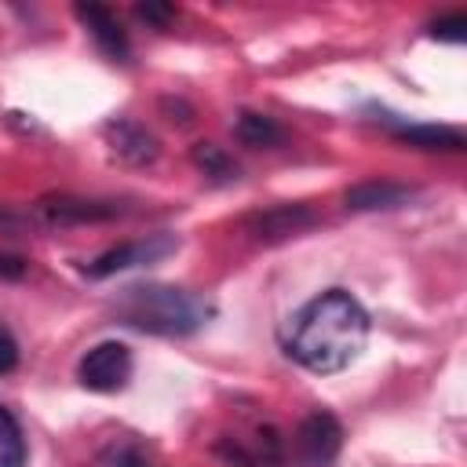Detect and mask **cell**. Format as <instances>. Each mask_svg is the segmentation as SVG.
Returning <instances> with one entry per match:
<instances>
[{
    "label": "cell",
    "instance_id": "1",
    "mask_svg": "<svg viewBox=\"0 0 467 467\" xmlns=\"http://www.w3.org/2000/svg\"><path fill=\"white\" fill-rule=\"evenodd\" d=\"M365 339H368L365 306L343 288H325L321 296H314L296 310L285 336V350L303 368L317 376H332L358 361Z\"/></svg>",
    "mask_w": 467,
    "mask_h": 467
},
{
    "label": "cell",
    "instance_id": "2",
    "mask_svg": "<svg viewBox=\"0 0 467 467\" xmlns=\"http://www.w3.org/2000/svg\"><path fill=\"white\" fill-rule=\"evenodd\" d=\"M113 314L120 325H131L150 336H190L204 328L215 314L212 299L175 285H131L117 296Z\"/></svg>",
    "mask_w": 467,
    "mask_h": 467
},
{
    "label": "cell",
    "instance_id": "3",
    "mask_svg": "<svg viewBox=\"0 0 467 467\" xmlns=\"http://www.w3.org/2000/svg\"><path fill=\"white\" fill-rule=\"evenodd\" d=\"M131 350L124 347V343H117V339H102V343H95L84 358H80V365H77V379H80V387H88V390H95V394H113V390H120L128 379H131Z\"/></svg>",
    "mask_w": 467,
    "mask_h": 467
},
{
    "label": "cell",
    "instance_id": "4",
    "mask_svg": "<svg viewBox=\"0 0 467 467\" xmlns=\"http://www.w3.org/2000/svg\"><path fill=\"white\" fill-rule=\"evenodd\" d=\"M179 248V237L171 234H150V237H139V241H124V244H113L106 248L102 255H95L84 274L88 277H113L120 270H131V266H142V263H157L164 255H171Z\"/></svg>",
    "mask_w": 467,
    "mask_h": 467
},
{
    "label": "cell",
    "instance_id": "5",
    "mask_svg": "<svg viewBox=\"0 0 467 467\" xmlns=\"http://www.w3.org/2000/svg\"><path fill=\"white\" fill-rule=\"evenodd\" d=\"M124 215V208L117 201H88V197H69V193H58V197H44L33 204V219L40 226H80V223H106V219H117Z\"/></svg>",
    "mask_w": 467,
    "mask_h": 467
},
{
    "label": "cell",
    "instance_id": "6",
    "mask_svg": "<svg viewBox=\"0 0 467 467\" xmlns=\"http://www.w3.org/2000/svg\"><path fill=\"white\" fill-rule=\"evenodd\" d=\"M296 445H299V456L306 467H325L336 460V452L343 449V427L332 412L325 409H314L299 431H296Z\"/></svg>",
    "mask_w": 467,
    "mask_h": 467
},
{
    "label": "cell",
    "instance_id": "7",
    "mask_svg": "<svg viewBox=\"0 0 467 467\" xmlns=\"http://www.w3.org/2000/svg\"><path fill=\"white\" fill-rule=\"evenodd\" d=\"M102 135H106L109 150H113L124 164H131V168H146V164H153L157 153H161L153 131H146V128H142L139 120H131V117L109 120V124L102 128Z\"/></svg>",
    "mask_w": 467,
    "mask_h": 467
},
{
    "label": "cell",
    "instance_id": "8",
    "mask_svg": "<svg viewBox=\"0 0 467 467\" xmlns=\"http://www.w3.org/2000/svg\"><path fill=\"white\" fill-rule=\"evenodd\" d=\"M314 223H317V215L306 204H274L266 212H255L244 226H248V234H255V241H285L292 234H303Z\"/></svg>",
    "mask_w": 467,
    "mask_h": 467
},
{
    "label": "cell",
    "instance_id": "9",
    "mask_svg": "<svg viewBox=\"0 0 467 467\" xmlns=\"http://www.w3.org/2000/svg\"><path fill=\"white\" fill-rule=\"evenodd\" d=\"M77 18L88 26V33L95 36V44L109 55V58H117V62H124L128 58V33L120 29V22H117V15L109 11V7H102V4H77Z\"/></svg>",
    "mask_w": 467,
    "mask_h": 467
},
{
    "label": "cell",
    "instance_id": "10",
    "mask_svg": "<svg viewBox=\"0 0 467 467\" xmlns=\"http://www.w3.org/2000/svg\"><path fill=\"white\" fill-rule=\"evenodd\" d=\"M412 201V190L390 179H372V182H358L347 190V208L350 212H387V208H401Z\"/></svg>",
    "mask_w": 467,
    "mask_h": 467
},
{
    "label": "cell",
    "instance_id": "11",
    "mask_svg": "<svg viewBox=\"0 0 467 467\" xmlns=\"http://www.w3.org/2000/svg\"><path fill=\"white\" fill-rule=\"evenodd\" d=\"M394 139H401L416 150H441V153H460L467 146V139L456 128H445V124H405V120H398Z\"/></svg>",
    "mask_w": 467,
    "mask_h": 467
},
{
    "label": "cell",
    "instance_id": "12",
    "mask_svg": "<svg viewBox=\"0 0 467 467\" xmlns=\"http://www.w3.org/2000/svg\"><path fill=\"white\" fill-rule=\"evenodd\" d=\"M234 135H237L244 146H255V150H263V146L270 150V146H281V142H285V128H281L274 117L252 113V109H244V113L237 117Z\"/></svg>",
    "mask_w": 467,
    "mask_h": 467
},
{
    "label": "cell",
    "instance_id": "13",
    "mask_svg": "<svg viewBox=\"0 0 467 467\" xmlns=\"http://www.w3.org/2000/svg\"><path fill=\"white\" fill-rule=\"evenodd\" d=\"M190 157H193V164H197L208 179H215V182H230V179H237V164H234V157H230L223 146H215V142H197V146L190 150Z\"/></svg>",
    "mask_w": 467,
    "mask_h": 467
},
{
    "label": "cell",
    "instance_id": "14",
    "mask_svg": "<svg viewBox=\"0 0 467 467\" xmlns=\"http://www.w3.org/2000/svg\"><path fill=\"white\" fill-rule=\"evenodd\" d=\"M29 452H26V438L18 420L11 416V409L0 405V467H26Z\"/></svg>",
    "mask_w": 467,
    "mask_h": 467
},
{
    "label": "cell",
    "instance_id": "15",
    "mask_svg": "<svg viewBox=\"0 0 467 467\" xmlns=\"http://www.w3.org/2000/svg\"><path fill=\"white\" fill-rule=\"evenodd\" d=\"M431 36L449 40V44H460V40L467 36V15H463V11H452V15L438 18V22L431 26Z\"/></svg>",
    "mask_w": 467,
    "mask_h": 467
},
{
    "label": "cell",
    "instance_id": "16",
    "mask_svg": "<svg viewBox=\"0 0 467 467\" xmlns=\"http://www.w3.org/2000/svg\"><path fill=\"white\" fill-rule=\"evenodd\" d=\"M102 467H150V460L142 456V449L135 445H113L102 460Z\"/></svg>",
    "mask_w": 467,
    "mask_h": 467
},
{
    "label": "cell",
    "instance_id": "17",
    "mask_svg": "<svg viewBox=\"0 0 467 467\" xmlns=\"http://www.w3.org/2000/svg\"><path fill=\"white\" fill-rule=\"evenodd\" d=\"M15 365H18V343H15V336L0 325V376L11 372Z\"/></svg>",
    "mask_w": 467,
    "mask_h": 467
},
{
    "label": "cell",
    "instance_id": "18",
    "mask_svg": "<svg viewBox=\"0 0 467 467\" xmlns=\"http://www.w3.org/2000/svg\"><path fill=\"white\" fill-rule=\"evenodd\" d=\"M135 15L146 18V22H153V26H164L168 18H175V7L171 4H139Z\"/></svg>",
    "mask_w": 467,
    "mask_h": 467
},
{
    "label": "cell",
    "instance_id": "19",
    "mask_svg": "<svg viewBox=\"0 0 467 467\" xmlns=\"http://www.w3.org/2000/svg\"><path fill=\"white\" fill-rule=\"evenodd\" d=\"M22 274H26V259L0 252V277H4V281H15V277H22Z\"/></svg>",
    "mask_w": 467,
    "mask_h": 467
}]
</instances>
